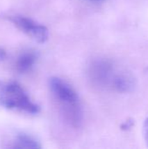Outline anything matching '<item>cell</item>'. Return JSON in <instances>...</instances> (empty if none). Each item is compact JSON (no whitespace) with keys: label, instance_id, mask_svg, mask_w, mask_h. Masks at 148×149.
I'll return each instance as SVG.
<instances>
[{"label":"cell","instance_id":"cell-9","mask_svg":"<svg viewBox=\"0 0 148 149\" xmlns=\"http://www.w3.org/2000/svg\"><path fill=\"white\" fill-rule=\"evenodd\" d=\"M133 120H126L124 124H122L121 128H122L123 130H128V129H130V128L133 127Z\"/></svg>","mask_w":148,"mask_h":149},{"label":"cell","instance_id":"cell-1","mask_svg":"<svg viewBox=\"0 0 148 149\" xmlns=\"http://www.w3.org/2000/svg\"><path fill=\"white\" fill-rule=\"evenodd\" d=\"M49 87L67 121L74 127H78L82 120V109L76 91L58 77L50 79Z\"/></svg>","mask_w":148,"mask_h":149},{"label":"cell","instance_id":"cell-8","mask_svg":"<svg viewBox=\"0 0 148 149\" xmlns=\"http://www.w3.org/2000/svg\"><path fill=\"white\" fill-rule=\"evenodd\" d=\"M143 132H144V138H145V141H146V143L148 147V118L146 120L145 123H144V129H143Z\"/></svg>","mask_w":148,"mask_h":149},{"label":"cell","instance_id":"cell-7","mask_svg":"<svg viewBox=\"0 0 148 149\" xmlns=\"http://www.w3.org/2000/svg\"><path fill=\"white\" fill-rule=\"evenodd\" d=\"M5 148H41L40 142L33 136L26 133H17L12 139L8 142Z\"/></svg>","mask_w":148,"mask_h":149},{"label":"cell","instance_id":"cell-12","mask_svg":"<svg viewBox=\"0 0 148 149\" xmlns=\"http://www.w3.org/2000/svg\"><path fill=\"white\" fill-rule=\"evenodd\" d=\"M147 71H148V68H147Z\"/></svg>","mask_w":148,"mask_h":149},{"label":"cell","instance_id":"cell-5","mask_svg":"<svg viewBox=\"0 0 148 149\" xmlns=\"http://www.w3.org/2000/svg\"><path fill=\"white\" fill-rule=\"evenodd\" d=\"M136 83V79L131 72L120 70L113 80L111 88L120 93H129L134 91Z\"/></svg>","mask_w":148,"mask_h":149},{"label":"cell","instance_id":"cell-11","mask_svg":"<svg viewBox=\"0 0 148 149\" xmlns=\"http://www.w3.org/2000/svg\"><path fill=\"white\" fill-rule=\"evenodd\" d=\"M91 2H94V3H100V2H103L104 0H89Z\"/></svg>","mask_w":148,"mask_h":149},{"label":"cell","instance_id":"cell-3","mask_svg":"<svg viewBox=\"0 0 148 149\" xmlns=\"http://www.w3.org/2000/svg\"><path fill=\"white\" fill-rule=\"evenodd\" d=\"M10 21L23 33L34 41L43 44L49 38L48 29L28 17L21 15H12L9 17Z\"/></svg>","mask_w":148,"mask_h":149},{"label":"cell","instance_id":"cell-10","mask_svg":"<svg viewBox=\"0 0 148 149\" xmlns=\"http://www.w3.org/2000/svg\"><path fill=\"white\" fill-rule=\"evenodd\" d=\"M6 58V52L4 50H3L2 48H0V61L3 60Z\"/></svg>","mask_w":148,"mask_h":149},{"label":"cell","instance_id":"cell-6","mask_svg":"<svg viewBox=\"0 0 148 149\" xmlns=\"http://www.w3.org/2000/svg\"><path fill=\"white\" fill-rule=\"evenodd\" d=\"M38 59V52L32 49H27L19 53L15 61V69L20 74L30 72Z\"/></svg>","mask_w":148,"mask_h":149},{"label":"cell","instance_id":"cell-4","mask_svg":"<svg viewBox=\"0 0 148 149\" xmlns=\"http://www.w3.org/2000/svg\"><path fill=\"white\" fill-rule=\"evenodd\" d=\"M119 70L107 59L99 58L92 62L89 66V77L92 82L99 86L111 87L113 80Z\"/></svg>","mask_w":148,"mask_h":149},{"label":"cell","instance_id":"cell-2","mask_svg":"<svg viewBox=\"0 0 148 149\" xmlns=\"http://www.w3.org/2000/svg\"><path fill=\"white\" fill-rule=\"evenodd\" d=\"M0 106L30 115L40 112V107L31 99L24 87L12 80H0Z\"/></svg>","mask_w":148,"mask_h":149}]
</instances>
